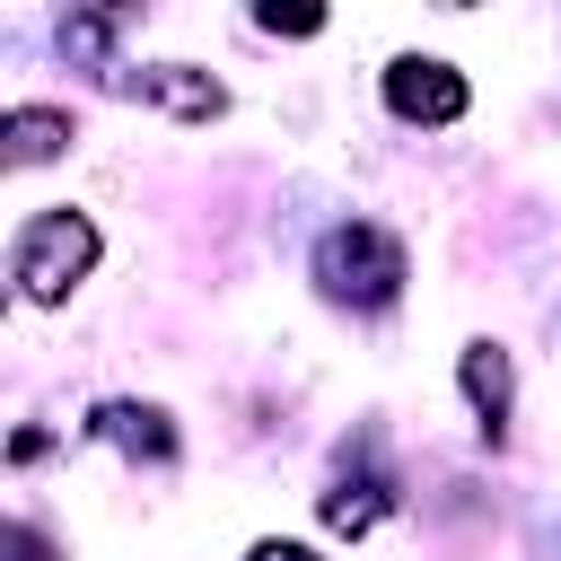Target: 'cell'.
Masks as SVG:
<instances>
[{
	"instance_id": "obj_6",
	"label": "cell",
	"mask_w": 561,
	"mask_h": 561,
	"mask_svg": "<svg viewBox=\"0 0 561 561\" xmlns=\"http://www.w3.org/2000/svg\"><path fill=\"white\" fill-rule=\"evenodd\" d=\"M140 88H149L158 105H175V114H193V123H210V114L228 105V96H219V79H202V70H149Z\"/></svg>"
},
{
	"instance_id": "obj_10",
	"label": "cell",
	"mask_w": 561,
	"mask_h": 561,
	"mask_svg": "<svg viewBox=\"0 0 561 561\" xmlns=\"http://www.w3.org/2000/svg\"><path fill=\"white\" fill-rule=\"evenodd\" d=\"M254 561H316L307 543H254Z\"/></svg>"
},
{
	"instance_id": "obj_4",
	"label": "cell",
	"mask_w": 561,
	"mask_h": 561,
	"mask_svg": "<svg viewBox=\"0 0 561 561\" xmlns=\"http://www.w3.org/2000/svg\"><path fill=\"white\" fill-rule=\"evenodd\" d=\"M465 394H473L482 430H500V421H508V351L473 342V351H465Z\"/></svg>"
},
{
	"instance_id": "obj_3",
	"label": "cell",
	"mask_w": 561,
	"mask_h": 561,
	"mask_svg": "<svg viewBox=\"0 0 561 561\" xmlns=\"http://www.w3.org/2000/svg\"><path fill=\"white\" fill-rule=\"evenodd\" d=\"M386 105H394L403 123H456V114H465V79H456L447 61H394V70H386Z\"/></svg>"
},
{
	"instance_id": "obj_7",
	"label": "cell",
	"mask_w": 561,
	"mask_h": 561,
	"mask_svg": "<svg viewBox=\"0 0 561 561\" xmlns=\"http://www.w3.org/2000/svg\"><path fill=\"white\" fill-rule=\"evenodd\" d=\"M61 140H70V114H35V105H18V114H9V167L53 158Z\"/></svg>"
},
{
	"instance_id": "obj_2",
	"label": "cell",
	"mask_w": 561,
	"mask_h": 561,
	"mask_svg": "<svg viewBox=\"0 0 561 561\" xmlns=\"http://www.w3.org/2000/svg\"><path fill=\"white\" fill-rule=\"evenodd\" d=\"M316 272H324L333 298H351V307H386V298L403 289V245H394L386 228L351 219V228H333V237L316 245Z\"/></svg>"
},
{
	"instance_id": "obj_5",
	"label": "cell",
	"mask_w": 561,
	"mask_h": 561,
	"mask_svg": "<svg viewBox=\"0 0 561 561\" xmlns=\"http://www.w3.org/2000/svg\"><path fill=\"white\" fill-rule=\"evenodd\" d=\"M88 430H96V438H123V447H140V456H175V430H167V412H140V403H105Z\"/></svg>"
},
{
	"instance_id": "obj_9",
	"label": "cell",
	"mask_w": 561,
	"mask_h": 561,
	"mask_svg": "<svg viewBox=\"0 0 561 561\" xmlns=\"http://www.w3.org/2000/svg\"><path fill=\"white\" fill-rule=\"evenodd\" d=\"M9 561H53V552L35 543V526H9Z\"/></svg>"
},
{
	"instance_id": "obj_8",
	"label": "cell",
	"mask_w": 561,
	"mask_h": 561,
	"mask_svg": "<svg viewBox=\"0 0 561 561\" xmlns=\"http://www.w3.org/2000/svg\"><path fill=\"white\" fill-rule=\"evenodd\" d=\"M263 26H272V35H316L324 18H316V9H263Z\"/></svg>"
},
{
	"instance_id": "obj_1",
	"label": "cell",
	"mask_w": 561,
	"mask_h": 561,
	"mask_svg": "<svg viewBox=\"0 0 561 561\" xmlns=\"http://www.w3.org/2000/svg\"><path fill=\"white\" fill-rule=\"evenodd\" d=\"M88 263H96V228L79 219V210H35L26 228H18V298L26 307H53V298H70L79 280H88Z\"/></svg>"
}]
</instances>
